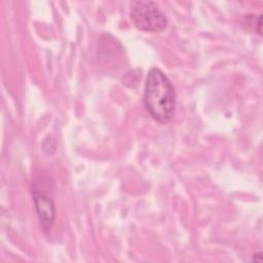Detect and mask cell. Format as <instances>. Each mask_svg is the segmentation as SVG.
Segmentation results:
<instances>
[{
  "instance_id": "obj_1",
  "label": "cell",
  "mask_w": 263,
  "mask_h": 263,
  "mask_svg": "<svg viewBox=\"0 0 263 263\" xmlns=\"http://www.w3.org/2000/svg\"><path fill=\"white\" fill-rule=\"evenodd\" d=\"M144 105L150 116L161 124L167 123L175 112L176 92L167 75L159 68L149 70L144 88Z\"/></svg>"
},
{
  "instance_id": "obj_2",
  "label": "cell",
  "mask_w": 263,
  "mask_h": 263,
  "mask_svg": "<svg viewBox=\"0 0 263 263\" xmlns=\"http://www.w3.org/2000/svg\"><path fill=\"white\" fill-rule=\"evenodd\" d=\"M129 16L135 27L143 32L159 33L167 26L165 14L153 1H132L129 5Z\"/></svg>"
},
{
  "instance_id": "obj_3",
  "label": "cell",
  "mask_w": 263,
  "mask_h": 263,
  "mask_svg": "<svg viewBox=\"0 0 263 263\" xmlns=\"http://www.w3.org/2000/svg\"><path fill=\"white\" fill-rule=\"evenodd\" d=\"M32 196L34 206L40 222V227L45 235L50 233L55 219V208L51 196L40 190L37 185L34 184L32 188Z\"/></svg>"
},
{
  "instance_id": "obj_4",
  "label": "cell",
  "mask_w": 263,
  "mask_h": 263,
  "mask_svg": "<svg viewBox=\"0 0 263 263\" xmlns=\"http://www.w3.org/2000/svg\"><path fill=\"white\" fill-rule=\"evenodd\" d=\"M262 260H263V257L261 252H257L253 255V258H252L253 262H262Z\"/></svg>"
},
{
  "instance_id": "obj_5",
  "label": "cell",
  "mask_w": 263,
  "mask_h": 263,
  "mask_svg": "<svg viewBox=\"0 0 263 263\" xmlns=\"http://www.w3.org/2000/svg\"><path fill=\"white\" fill-rule=\"evenodd\" d=\"M261 27H262V14H259L258 16V23H257V32L259 35H262V30H261Z\"/></svg>"
}]
</instances>
